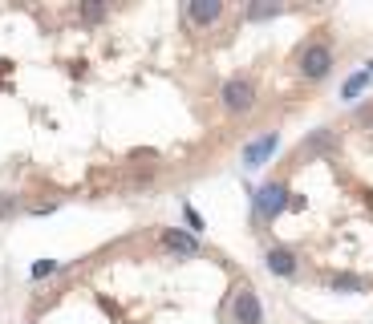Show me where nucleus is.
Segmentation results:
<instances>
[{"label":"nucleus","mask_w":373,"mask_h":324,"mask_svg":"<svg viewBox=\"0 0 373 324\" xmlns=\"http://www.w3.org/2000/svg\"><path fill=\"white\" fill-rule=\"evenodd\" d=\"M81 17H86V21H102L106 8H102V4H81Z\"/></svg>","instance_id":"nucleus-10"},{"label":"nucleus","mask_w":373,"mask_h":324,"mask_svg":"<svg viewBox=\"0 0 373 324\" xmlns=\"http://www.w3.org/2000/svg\"><path fill=\"white\" fill-rule=\"evenodd\" d=\"M268 272L272 276H296V255L288 248H272L268 252Z\"/></svg>","instance_id":"nucleus-5"},{"label":"nucleus","mask_w":373,"mask_h":324,"mask_svg":"<svg viewBox=\"0 0 373 324\" xmlns=\"http://www.w3.org/2000/svg\"><path fill=\"white\" fill-rule=\"evenodd\" d=\"M365 81H370V73H357V77H349V81H345V90H341V97H357V93L365 90Z\"/></svg>","instance_id":"nucleus-9"},{"label":"nucleus","mask_w":373,"mask_h":324,"mask_svg":"<svg viewBox=\"0 0 373 324\" xmlns=\"http://www.w3.org/2000/svg\"><path fill=\"white\" fill-rule=\"evenodd\" d=\"M232 316H235V324H260V321H264V308H260V296L252 292V288H244V292L235 296V304H232Z\"/></svg>","instance_id":"nucleus-3"},{"label":"nucleus","mask_w":373,"mask_h":324,"mask_svg":"<svg viewBox=\"0 0 373 324\" xmlns=\"http://www.w3.org/2000/svg\"><path fill=\"white\" fill-rule=\"evenodd\" d=\"M272 150H276V134H264L260 142H252V146L244 150V162H248V166H256V162H264Z\"/></svg>","instance_id":"nucleus-7"},{"label":"nucleus","mask_w":373,"mask_h":324,"mask_svg":"<svg viewBox=\"0 0 373 324\" xmlns=\"http://www.w3.org/2000/svg\"><path fill=\"white\" fill-rule=\"evenodd\" d=\"M17 211V199H0V215H13Z\"/></svg>","instance_id":"nucleus-15"},{"label":"nucleus","mask_w":373,"mask_h":324,"mask_svg":"<svg viewBox=\"0 0 373 324\" xmlns=\"http://www.w3.org/2000/svg\"><path fill=\"white\" fill-rule=\"evenodd\" d=\"M53 268H57V264H53V259H41V264H37V268H33V276L41 280V276H49V272H53Z\"/></svg>","instance_id":"nucleus-14"},{"label":"nucleus","mask_w":373,"mask_h":324,"mask_svg":"<svg viewBox=\"0 0 373 324\" xmlns=\"http://www.w3.org/2000/svg\"><path fill=\"white\" fill-rule=\"evenodd\" d=\"M337 288H341V292H357L361 280H357V276H337Z\"/></svg>","instance_id":"nucleus-11"},{"label":"nucleus","mask_w":373,"mask_h":324,"mask_svg":"<svg viewBox=\"0 0 373 324\" xmlns=\"http://www.w3.org/2000/svg\"><path fill=\"white\" fill-rule=\"evenodd\" d=\"M183 215H186V223H191V232H203V219H199L195 207H183Z\"/></svg>","instance_id":"nucleus-12"},{"label":"nucleus","mask_w":373,"mask_h":324,"mask_svg":"<svg viewBox=\"0 0 373 324\" xmlns=\"http://www.w3.org/2000/svg\"><path fill=\"white\" fill-rule=\"evenodd\" d=\"M328 70H333V53H328V45H308L301 53V73L308 77V81L328 77Z\"/></svg>","instance_id":"nucleus-2"},{"label":"nucleus","mask_w":373,"mask_h":324,"mask_svg":"<svg viewBox=\"0 0 373 324\" xmlns=\"http://www.w3.org/2000/svg\"><path fill=\"white\" fill-rule=\"evenodd\" d=\"M248 17H252V21H268V17H276V8H256V4H252Z\"/></svg>","instance_id":"nucleus-13"},{"label":"nucleus","mask_w":373,"mask_h":324,"mask_svg":"<svg viewBox=\"0 0 373 324\" xmlns=\"http://www.w3.org/2000/svg\"><path fill=\"white\" fill-rule=\"evenodd\" d=\"M284 203H288V191H284L280 183H268V186H264V191L256 195V215L272 219V215H276V211L284 207Z\"/></svg>","instance_id":"nucleus-4"},{"label":"nucleus","mask_w":373,"mask_h":324,"mask_svg":"<svg viewBox=\"0 0 373 324\" xmlns=\"http://www.w3.org/2000/svg\"><path fill=\"white\" fill-rule=\"evenodd\" d=\"M223 106L232 110V114H244L252 102H256V81L252 77H232V81H223Z\"/></svg>","instance_id":"nucleus-1"},{"label":"nucleus","mask_w":373,"mask_h":324,"mask_svg":"<svg viewBox=\"0 0 373 324\" xmlns=\"http://www.w3.org/2000/svg\"><path fill=\"white\" fill-rule=\"evenodd\" d=\"M163 248H170V252H179V255H195L199 252V239L170 227V232H163Z\"/></svg>","instance_id":"nucleus-6"},{"label":"nucleus","mask_w":373,"mask_h":324,"mask_svg":"<svg viewBox=\"0 0 373 324\" xmlns=\"http://www.w3.org/2000/svg\"><path fill=\"white\" fill-rule=\"evenodd\" d=\"M183 13L191 17V21H215V17H219L223 8H219V4H186Z\"/></svg>","instance_id":"nucleus-8"}]
</instances>
